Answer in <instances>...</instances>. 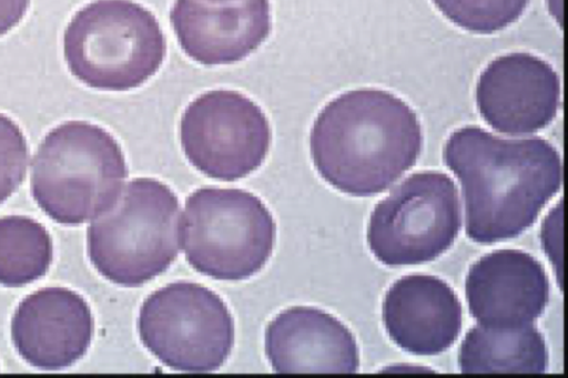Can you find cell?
<instances>
[{
	"mask_svg": "<svg viewBox=\"0 0 568 378\" xmlns=\"http://www.w3.org/2000/svg\"><path fill=\"white\" fill-rule=\"evenodd\" d=\"M476 103L495 131L520 135L538 132L556 118L560 81L545 60L526 52L494 59L480 73Z\"/></svg>",
	"mask_w": 568,
	"mask_h": 378,
	"instance_id": "cell-10",
	"label": "cell"
},
{
	"mask_svg": "<svg viewBox=\"0 0 568 378\" xmlns=\"http://www.w3.org/2000/svg\"><path fill=\"white\" fill-rule=\"evenodd\" d=\"M170 20L183 51L204 65L243 60L271 31L268 0H175Z\"/></svg>",
	"mask_w": 568,
	"mask_h": 378,
	"instance_id": "cell-12",
	"label": "cell"
},
{
	"mask_svg": "<svg viewBox=\"0 0 568 378\" xmlns=\"http://www.w3.org/2000/svg\"><path fill=\"white\" fill-rule=\"evenodd\" d=\"M423 145L420 123L396 95L363 88L342 93L316 116L310 135L313 163L342 193L384 192L415 165Z\"/></svg>",
	"mask_w": 568,
	"mask_h": 378,
	"instance_id": "cell-2",
	"label": "cell"
},
{
	"mask_svg": "<svg viewBox=\"0 0 568 378\" xmlns=\"http://www.w3.org/2000/svg\"><path fill=\"white\" fill-rule=\"evenodd\" d=\"M458 365L464 374H542L548 366V350L541 333L531 324L510 328L478 324L462 341Z\"/></svg>",
	"mask_w": 568,
	"mask_h": 378,
	"instance_id": "cell-16",
	"label": "cell"
},
{
	"mask_svg": "<svg viewBox=\"0 0 568 378\" xmlns=\"http://www.w3.org/2000/svg\"><path fill=\"white\" fill-rule=\"evenodd\" d=\"M128 167L115 139L85 121L51 130L34 155L31 192L52 219L77 225L109 210L120 195Z\"/></svg>",
	"mask_w": 568,
	"mask_h": 378,
	"instance_id": "cell-3",
	"label": "cell"
},
{
	"mask_svg": "<svg viewBox=\"0 0 568 378\" xmlns=\"http://www.w3.org/2000/svg\"><path fill=\"white\" fill-rule=\"evenodd\" d=\"M460 228L458 192L445 173H414L372 212L367 243L375 258L397 267L434 260Z\"/></svg>",
	"mask_w": 568,
	"mask_h": 378,
	"instance_id": "cell-8",
	"label": "cell"
},
{
	"mask_svg": "<svg viewBox=\"0 0 568 378\" xmlns=\"http://www.w3.org/2000/svg\"><path fill=\"white\" fill-rule=\"evenodd\" d=\"M180 227L187 263L219 280H243L258 273L276 236L264 203L240 188L194 191L185 201Z\"/></svg>",
	"mask_w": 568,
	"mask_h": 378,
	"instance_id": "cell-6",
	"label": "cell"
},
{
	"mask_svg": "<svg viewBox=\"0 0 568 378\" xmlns=\"http://www.w3.org/2000/svg\"><path fill=\"white\" fill-rule=\"evenodd\" d=\"M30 0H0V35L6 34L24 17Z\"/></svg>",
	"mask_w": 568,
	"mask_h": 378,
	"instance_id": "cell-21",
	"label": "cell"
},
{
	"mask_svg": "<svg viewBox=\"0 0 568 378\" xmlns=\"http://www.w3.org/2000/svg\"><path fill=\"white\" fill-rule=\"evenodd\" d=\"M71 73L101 90L126 91L160 69L165 38L155 17L131 0H97L79 10L63 35Z\"/></svg>",
	"mask_w": 568,
	"mask_h": 378,
	"instance_id": "cell-5",
	"label": "cell"
},
{
	"mask_svg": "<svg viewBox=\"0 0 568 378\" xmlns=\"http://www.w3.org/2000/svg\"><path fill=\"white\" fill-rule=\"evenodd\" d=\"M455 25L478 34H491L516 22L530 0H432Z\"/></svg>",
	"mask_w": 568,
	"mask_h": 378,
	"instance_id": "cell-18",
	"label": "cell"
},
{
	"mask_svg": "<svg viewBox=\"0 0 568 378\" xmlns=\"http://www.w3.org/2000/svg\"><path fill=\"white\" fill-rule=\"evenodd\" d=\"M28 160V146L21 130L0 113V204L22 183Z\"/></svg>",
	"mask_w": 568,
	"mask_h": 378,
	"instance_id": "cell-19",
	"label": "cell"
},
{
	"mask_svg": "<svg viewBox=\"0 0 568 378\" xmlns=\"http://www.w3.org/2000/svg\"><path fill=\"white\" fill-rule=\"evenodd\" d=\"M382 317L390 339L418 356L447 350L463 324L455 292L443 279L425 274L397 279L385 294Z\"/></svg>",
	"mask_w": 568,
	"mask_h": 378,
	"instance_id": "cell-14",
	"label": "cell"
},
{
	"mask_svg": "<svg viewBox=\"0 0 568 378\" xmlns=\"http://www.w3.org/2000/svg\"><path fill=\"white\" fill-rule=\"evenodd\" d=\"M444 161L458 178L467 236L493 244L520 235L559 191L561 160L547 140H507L478 126L454 131Z\"/></svg>",
	"mask_w": 568,
	"mask_h": 378,
	"instance_id": "cell-1",
	"label": "cell"
},
{
	"mask_svg": "<svg viewBox=\"0 0 568 378\" xmlns=\"http://www.w3.org/2000/svg\"><path fill=\"white\" fill-rule=\"evenodd\" d=\"M93 318L85 300L61 287H48L24 298L11 323L19 355L31 366L60 370L87 353Z\"/></svg>",
	"mask_w": 568,
	"mask_h": 378,
	"instance_id": "cell-13",
	"label": "cell"
},
{
	"mask_svg": "<svg viewBox=\"0 0 568 378\" xmlns=\"http://www.w3.org/2000/svg\"><path fill=\"white\" fill-rule=\"evenodd\" d=\"M471 316L484 326L510 328L531 324L550 294L542 265L519 249H498L471 265L465 282Z\"/></svg>",
	"mask_w": 568,
	"mask_h": 378,
	"instance_id": "cell-11",
	"label": "cell"
},
{
	"mask_svg": "<svg viewBox=\"0 0 568 378\" xmlns=\"http://www.w3.org/2000/svg\"><path fill=\"white\" fill-rule=\"evenodd\" d=\"M210 1H232V0H210Z\"/></svg>",
	"mask_w": 568,
	"mask_h": 378,
	"instance_id": "cell-22",
	"label": "cell"
},
{
	"mask_svg": "<svg viewBox=\"0 0 568 378\" xmlns=\"http://www.w3.org/2000/svg\"><path fill=\"white\" fill-rule=\"evenodd\" d=\"M179 200L164 183L134 178L88 228V252L110 282L136 287L166 270L180 249Z\"/></svg>",
	"mask_w": 568,
	"mask_h": 378,
	"instance_id": "cell-4",
	"label": "cell"
},
{
	"mask_svg": "<svg viewBox=\"0 0 568 378\" xmlns=\"http://www.w3.org/2000/svg\"><path fill=\"white\" fill-rule=\"evenodd\" d=\"M265 354L275 372L354 374L357 344L337 318L315 307L294 306L275 316L265 330Z\"/></svg>",
	"mask_w": 568,
	"mask_h": 378,
	"instance_id": "cell-15",
	"label": "cell"
},
{
	"mask_svg": "<svg viewBox=\"0 0 568 378\" xmlns=\"http://www.w3.org/2000/svg\"><path fill=\"white\" fill-rule=\"evenodd\" d=\"M52 260V243L38 222L24 216L0 218V284L18 287L42 277Z\"/></svg>",
	"mask_w": 568,
	"mask_h": 378,
	"instance_id": "cell-17",
	"label": "cell"
},
{
	"mask_svg": "<svg viewBox=\"0 0 568 378\" xmlns=\"http://www.w3.org/2000/svg\"><path fill=\"white\" fill-rule=\"evenodd\" d=\"M558 206L555 208V211L548 215V218L545 221L544 229H542V242L545 245V249L547 251L549 258L552 259L554 267L557 269L560 268V248H561V241H560V228L561 225L560 221H558Z\"/></svg>",
	"mask_w": 568,
	"mask_h": 378,
	"instance_id": "cell-20",
	"label": "cell"
},
{
	"mask_svg": "<svg viewBox=\"0 0 568 378\" xmlns=\"http://www.w3.org/2000/svg\"><path fill=\"white\" fill-rule=\"evenodd\" d=\"M180 137L196 170L231 182L262 165L271 144V129L262 109L250 98L236 91L212 90L186 106Z\"/></svg>",
	"mask_w": 568,
	"mask_h": 378,
	"instance_id": "cell-9",
	"label": "cell"
},
{
	"mask_svg": "<svg viewBox=\"0 0 568 378\" xmlns=\"http://www.w3.org/2000/svg\"><path fill=\"white\" fill-rule=\"evenodd\" d=\"M138 328L144 347L176 371H215L234 345L226 305L196 283L176 282L152 293L140 308Z\"/></svg>",
	"mask_w": 568,
	"mask_h": 378,
	"instance_id": "cell-7",
	"label": "cell"
}]
</instances>
